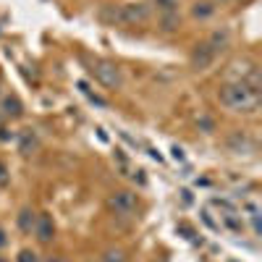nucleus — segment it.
<instances>
[{
	"mask_svg": "<svg viewBox=\"0 0 262 262\" xmlns=\"http://www.w3.org/2000/svg\"><path fill=\"white\" fill-rule=\"evenodd\" d=\"M228 39H231V37H228V32H226V29H217V32L210 37V42H207V45H210V48L217 53V50H223V48L228 45Z\"/></svg>",
	"mask_w": 262,
	"mask_h": 262,
	"instance_id": "obj_11",
	"label": "nucleus"
},
{
	"mask_svg": "<svg viewBox=\"0 0 262 262\" xmlns=\"http://www.w3.org/2000/svg\"><path fill=\"white\" fill-rule=\"evenodd\" d=\"M179 27V16L176 13H163V29L165 32H173Z\"/></svg>",
	"mask_w": 262,
	"mask_h": 262,
	"instance_id": "obj_13",
	"label": "nucleus"
},
{
	"mask_svg": "<svg viewBox=\"0 0 262 262\" xmlns=\"http://www.w3.org/2000/svg\"><path fill=\"white\" fill-rule=\"evenodd\" d=\"M191 13H194V18H210L215 13V6L210 3V0H200V3H194Z\"/></svg>",
	"mask_w": 262,
	"mask_h": 262,
	"instance_id": "obj_10",
	"label": "nucleus"
},
{
	"mask_svg": "<svg viewBox=\"0 0 262 262\" xmlns=\"http://www.w3.org/2000/svg\"><path fill=\"white\" fill-rule=\"evenodd\" d=\"M45 262H69V259H63V257H48Z\"/></svg>",
	"mask_w": 262,
	"mask_h": 262,
	"instance_id": "obj_20",
	"label": "nucleus"
},
{
	"mask_svg": "<svg viewBox=\"0 0 262 262\" xmlns=\"http://www.w3.org/2000/svg\"><path fill=\"white\" fill-rule=\"evenodd\" d=\"M34 236L39 238L42 244L53 242V236H55V223H53L50 212H39V215H37V221H34Z\"/></svg>",
	"mask_w": 262,
	"mask_h": 262,
	"instance_id": "obj_5",
	"label": "nucleus"
},
{
	"mask_svg": "<svg viewBox=\"0 0 262 262\" xmlns=\"http://www.w3.org/2000/svg\"><path fill=\"white\" fill-rule=\"evenodd\" d=\"M34 221H37V212L32 207H24L18 212V228L24 231V233H32L34 231Z\"/></svg>",
	"mask_w": 262,
	"mask_h": 262,
	"instance_id": "obj_9",
	"label": "nucleus"
},
{
	"mask_svg": "<svg viewBox=\"0 0 262 262\" xmlns=\"http://www.w3.org/2000/svg\"><path fill=\"white\" fill-rule=\"evenodd\" d=\"M116 16L123 24H144L149 18V6L147 3H123L116 8Z\"/></svg>",
	"mask_w": 262,
	"mask_h": 262,
	"instance_id": "obj_4",
	"label": "nucleus"
},
{
	"mask_svg": "<svg viewBox=\"0 0 262 262\" xmlns=\"http://www.w3.org/2000/svg\"><path fill=\"white\" fill-rule=\"evenodd\" d=\"M107 205H111V210H113L116 215L128 217V215H134V210H137V194H134V191H128V189L113 191V194H111V200H107Z\"/></svg>",
	"mask_w": 262,
	"mask_h": 262,
	"instance_id": "obj_3",
	"label": "nucleus"
},
{
	"mask_svg": "<svg viewBox=\"0 0 262 262\" xmlns=\"http://www.w3.org/2000/svg\"><path fill=\"white\" fill-rule=\"evenodd\" d=\"M16 262H39V254L34 249H21L18 257H16Z\"/></svg>",
	"mask_w": 262,
	"mask_h": 262,
	"instance_id": "obj_14",
	"label": "nucleus"
},
{
	"mask_svg": "<svg viewBox=\"0 0 262 262\" xmlns=\"http://www.w3.org/2000/svg\"><path fill=\"white\" fill-rule=\"evenodd\" d=\"M8 181H11V173H8V165L0 160V186H8Z\"/></svg>",
	"mask_w": 262,
	"mask_h": 262,
	"instance_id": "obj_16",
	"label": "nucleus"
},
{
	"mask_svg": "<svg viewBox=\"0 0 262 262\" xmlns=\"http://www.w3.org/2000/svg\"><path fill=\"white\" fill-rule=\"evenodd\" d=\"M90 71L95 74V79H97L102 86H107V90H121L123 74H121V69H118L116 63H111V60H95Z\"/></svg>",
	"mask_w": 262,
	"mask_h": 262,
	"instance_id": "obj_2",
	"label": "nucleus"
},
{
	"mask_svg": "<svg viewBox=\"0 0 262 262\" xmlns=\"http://www.w3.org/2000/svg\"><path fill=\"white\" fill-rule=\"evenodd\" d=\"M102 262H126V252L123 249H107Z\"/></svg>",
	"mask_w": 262,
	"mask_h": 262,
	"instance_id": "obj_12",
	"label": "nucleus"
},
{
	"mask_svg": "<svg viewBox=\"0 0 262 262\" xmlns=\"http://www.w3.org/2000/svg\"><path fill=\"white\" fill-rule=\"evenodd\" d=\"M6 244H8V236H6V231H3V228H0V249H3Z\"/></svg>",
	"mask_w": 262,
	"mask_h": 262,
	"instance_id": "obj_18",
	"label": "nucleus"
},
{
	"mask_svg": "<svg viewBox=\"0 0 262 262\" xmlns=\"http://www.w3.org/2000/svg\"><path fill=\"white\" fill-rule=\"evenodd\" d=\"M212 60H215V50L207 45V42H202V45H196V48L191 50V66H194L196 71L210 69Z\"/></svg>",
	"mask_w": 262,
	"mask_h": 262,
	"instance_id": "obj_6",
	"label": "nucleus"
},
{
	"mask_svg": "<svg viewBox=\"0 0 262 262\" xmlns=\"http://www.w3.org/2000/svg\"><path fill=\"white\" fill-rule=\"evenodd\" d=\"M0 262H8V259H6V257H0Z\"/></svg>",
	"mask_w": 262,
	"mask_h": 262,
	"instance_id": "obj_21",
	"label": "nucleus"
},
{
	"mask_svg": "<svg viewBox=\"0 0 262 262\" xmlns=\"http://www.w3.org/2000/svg\"><path fill=\"white\" fill-rule=\"evenodd\" d=\"M155 3H158V8H160L163 13H176L179 0H155Z\"/></svg>",
	"mask_w": 262,
	"mask_h": 262,
	"instance_id": "obj_15",
	"label": "nucleus"
},
{
	"mask_svg": "<svg viewBox=\"0 0 262 262\" xmlns=\"http://www.w3.org/2000/svg\"><path fill=\"white\" fill-rule=\"evenodd\" d=\"M37 134H34V131L32 128H24V131H21V137H18V152H21V155H32V152L37 149Z\"/></svg>",
	"mask_w": 262,
	"mask_h": 262,
	"instance_id": "obj_8",
	"label": "nucleus"
},
{
	"mask_svg": "<svg viewBox=\"0 0 262 262\" xmlns=\"http://www.w3.org/2000/svg\"><path fill=\"white\" fill-rule=\"evenodd\" d=\"M200 123H202V126H205V128H207V131H210V128H212V121H210V118H202V121H200Z\"/></svg>",
	"mask_w": 262,
	"mask_h": 262,
	"instance_id": "obj_19",
	"label": "nucleus"
},
{
	"mask_svg": "<svg viewBox=\"0 0 262 262\" xmlns=\"http://www.w3.org/2000/svg\"><path fill=\"white\" fill-rule=\"evenodd\" d=\"M0 111H3V116H6V118L16 121V118L24 116V105H21V100H18L16 95H6V97H3V102H0Z\"/></svg>",
	"mask_w": 262,
	"mask_h": 262,
	"instance_id": "obj_7",
	"label": "nucleus"
},
{
	"mask_svg": "<svg viewBox=\"0 0 262 262\" xmlns=\"http://www.w3.org/2000/svg\"><path fill=\"white\" fill-rule=\"evenodd\" d=\"M170 152H173V158H176V160H184V149L181 147H173Z\"/></svg>",
	"mask_w": 262,
	"mask_h": 262,
	"instance_id": "obj_17",
	"label": "nucleus"
},
{
	"mask_svg": "<svg viewBox=\"0 0 262 262\" xmlns=\"http://www.w3.org/2000/svg\"><path fill=\"white\" fill-rule=\"evenodd\" d=\"M217 97H221V102L228 111H236V113H254L259 107V90H254V86H249L244 81L223 84Z\"/></svg>",
	"mask_w": 262,
	"mask_h": 262,
	"instance_id": "obj_1",
	"label": "nucleus"
}]
</instances>
